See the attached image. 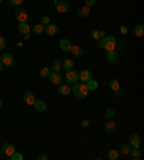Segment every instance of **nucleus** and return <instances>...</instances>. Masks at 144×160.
<instances>
[{
    "instance_id": "nucleus-1",
    "label": "nucleus",
    "mask_w": 144,
    "mask_h": 160,
    "mask_svg": "<svg viewBox=\"0 0 144 160\" xmlns=\"http://www.w3.org/2000/svg\"><path fill=\"white\" fill-rule=\"evenodd\" d=\"M71 94H74L77 98H81V100H84V98L88 97L89 94V89L87 88V84L85 82H75L74 87L71 88Z\"/></svg>"
},
{
    "instance_id": "nucleus-2",
    "label": "nucleus",
    "mask_w": 144,
    "mask_h": 160,
    "mask_svg": "<svg viewBox=\"0 0 144 160\" xmlns=\"http://www.w3.org/2000/svg\"><path fill=\"white\" fill-rule=\"evenodd\" d=\"M100 48L104 51H115L117 48V39L112 35H108V36H102L100 39Z\"/></svg>"
},
{
    "instance_id": "nucleus-3",
    "label": "nucleus",
    "mask_w": 144,
    "mask_h": 160,
    "mask_svg": "<svg viewBox=\"0 0 144 160\" xmlns=\"http://www.w3.org/2000/svg\"><path fill=\"white\" fill-rule=\"evenodd\" d=\"M53 6L56 8V12L58 13H68L69 12V4L63 0H53Z\"/></svg>"
},
{
    "instance_id": "nucleus-4",
    "label": "nucleus",
    "mask_w": 144,
    "mask_h": 160,
    "mask_svg": "<svg viewBox=\"0 0 144 160\" xmlns=\"http://www.w3.org/2000/svg\"><path fill=\"white\" fill-rule=\"evenodd\" d=\"M65 79H67L68 84H75V82L79 81V72L75 71V69H69V71H67Z\"/></svg>"
},
{
    "instance_id": "nucleus-5",
    "label": "nucleus",
    "mask_w": 144,
    "mask_h": 160,
    "mask_svg": "<svg viewBox=\"0 0 144 160\" xmlns=\"http://www.w3.org/2000/svg\"><path fill=\"white\" fill-rule=\"evenodd\" d=\"M48 78L53 85H59V84H62V81H63V77L59 74V71H51Z\"/></svg>"
},
{
    "instance_id": "nucleus-6",
    "label": "nucleus",
    "mask_w": 144,
    "mask_h": 160,
    "mask_svg": "<svg viewBox=\"0 0 144 160\" xmlns=\"http://www.w3.org/2000/svg\"><path fill=\"white\" fill-rule=\"evenodd\" d=\"M15 18L16 20H17L19 23H22V22H27V19H29V15H27V10L26 9H17V10L15 12Z\"/></svg>"
},
{
    "instance_id": "nucleus-7",
    "label": "nucleus",
    "mask_w": 144,
    "mask_h": 160,
    "mask_svg": "<svg viewBox=\"0 0 144 160\" xmlns=\"http://www.w3.org/2000/svg\"><path fill=\"white\" fill-rule=\"evenodd\" d=\"M0 62L3 63L4 67H12L15 63V56L12 53H3V55H0Z\"/></svg>"
},
{
    "instance_id": "nucleus-8",
    "label": "nucleus",
    "mask_w": 144,
    "mask_h": 160,
    "mask_svg": "<svg viewBox=\"0 0 144 160\" xmlns=\"http://www.w3.org/2000/svg\"><path fill=\"white\" fill-rule=\"evenodd\" d=\"M58 32H59V26L56 23H48L45 26V33L49 36H55V35H58Z\"/></svg>"
},
{
    "instance_id": "nucleus-9",
    "label": "nucleus",
    "mask_w": 144,
    "mask_h": 160,
    "mask_svg": "<svg viewBox=\"0 0 144 160\" xmlns=\"http://www.w3.org/2000/svg\"><path fill=\"white\" fill-rule=\"evenodd\" d=\"M2 152H3V154L4 156H7V157H10L13 153L16 152V149H15V146L12 144V143H4L3 144V147H2Z\"/></svg>"
},
{
    "instance_id": "nucleus-10",
    "label": "nucleus",
    "mask_w": 144,
    "mask_h": 160,
    "mask_svg": "<svg viewBox=\"0 0 144 160\" xmlns=\"http://www.w3.org/2000/svg\"><path fill=\"white\" fill-rule=\"evenodd\" d=\"M140 142H141V138L137 133H133L128 138V144L131 146V147H140Z\"/></svg>"
},
{
    "instance_id": "nucleus-11",
    "label": "nucleus",
    "mask_w": 144,
    "mask_h": 160,
    "mask_svg": "<svg viewBox=\"0 0 144 160\" xmlns=\"http://www.w3.org/2000/svg\"><path fill=\"white\" fill-rule=\"evenodd\" d=\"M69 52H72V55H74L75 58H79V56H82L85 53V51L82 46H79V45H72Z\"/></svg>"
},
{
    "instance_id": "nucleus-12",
    "label": "nucleus",
    "mask_w": 144,
    "mask_h": 160,
    "mask_svg": "<svg viewBox=\"0 0 144 160\" xmlns=\"http://www.w3.org/2000/svg\"><path fill=\"white\" fill-rule=\"evenodd\" d=\"M58 92H59L61 95H69L71 94V84H68V82L59 84V85H58Z\"/></svg>"
},
{
    "instance_id": "nucleus-13",
    "label": "nucleus",
    "mask_w": 144,
    "mask_h": 160,
    "mask_svg": "<svg viewBox=\"0 0 144 160\" xmlns=\"http://www.w3.org/2000/svg\"><path fill=\"white\" fill-rule=\"evenodd\" d=\"M23 101H25L27 105H33L35 101H36V98H35V94L32 92V91H27V92H25V95H23Z\"/></svg>"
},
{
    "instance_id": "nucleus-14",
    "label": "nucleus",
    "mask_w": 144,
    "mask_h": 160,
    "mask_svg": "<svg viewBox=\"0 0 144 160\" xmlns=\"http://www.w3.org/2000/svg\"><path fill=\"white\" fill-rule=\"evenodd\" d=\"M89 79H92V74H91V71H89V69H82V71L79 72V81L87 82V81H89Z\"/></svg>"
},
{
    "instance_id": "nucleus-15",
    "label": "nucleus",
    "mask_w": 144,
    "mask_h": 160,
    "mask_svg": "<svg viewBox=\"0 0 144 160\" xmlns=\"http://www.w3.org/2000/svg\"><path fill=\"white\" fill-rule=\"evenodd\" d=\"M33 107H35V110H36V111L43 112V111H46L48 105H46V102H45V101H42V100H36V101H35V104H33Z\"/></svg>"
},
{
    "instance_id": "nucleus-16",
    "label": "nucleus",
    "mask_w": 144,
    "mask_h": 160,
    "mask_svg": "<svg viewBox=\"0 0 144 160\" xmlns=\"http://www.w3.org/2000/svg\"><path fill=\"white\" fill-rule=\"evenodd\" d=\"M17 30L20 32L22 35H27L30 32V25L27 22H22L17 25Z\"/></svg>"
},
{
    "instance_id": "nucleus-17",
    "label": "nucleus",
    "mask_w": 144,
    "mask_h": 160,
    "mask_svg": "<svg viewBox=\"0 0 144 160\" xmlns=\"http://www.w3.org/2000/svg\"><path fill=\"white\" fill-rule=\"evenodd\" d=\"M71 46H72V42H71L69 39H62V41L59 42V48L62 49L63 52H69Z\"/></svg>"
},
{
    "instance_id": "nucleus-18",
    "label": "nucleus",
    "mask_w": 144,
    "mask_h": 160,
    "mask_svg": "<svg viewBox=\"0 0 144 160\" xmlns=\"http://www.w3.org/2000/svg\"><path fill=\"white\" fill-rule=\"evenodd\" d=\"M118 53L115 52V51H108L107 52V61L111 63H115V62H118Z\"/></svg>"
},
{
    "instance_id": "nucleus-19",
    "label": "nucleus",
    "mask_w": 144,
    "mask_h": 160,
    "mask_svg": "<svg viewBox=\"0 0 144 160\" xmlns=\"http://www.w3.org/2000/svg\"><path fill=\"white\" fill-rule=\"evenodd\" d=\"M61 62H62V68H63V69H67V71L74 69V61L69 59V58H65V59L61 61Z\"/></svg>"
},
{
    "instance_id": "nucleus-20",
    "label": "nucleus",
    "mask_w": 144,
    "mask_h": 160,
    "mask_svg": "<svg viewBox=\"0 0 144 160\" xmlns=\"http://www.w3.org/2000/svg\"><path fill=\"white\" fill-rule=\"evenodd\" d=\"M32 30H33V35H43L45 33V25L36 23V25L32 28Z\"/></svg>"
},
{
    "instance_id": "nucleus-21",
    "label": "nucleus",
    "mask_w": 144,
    "mask_h": 160,
    "mask_svg": "<svg viewBox=\"0 0 144 160\" xmlns=\"http://www.w3.org/2000/svg\"><path fill=\"white\" fill-rule=\"evenodd\" d=\"M133 33L136 35L137 38H141L144 35V26L141 25V23H138V25H136L134 26V29H133Z\"/></svg>"
},
{
    "instance_id": "nucleus-22",
    "label": "nucleus",
    "mask_w": 144,
    "mask_h": 160,
    "mask_svg": "<svg viewBox=\"0 0 144 160\" xmlns=\"http://www.w3.org/2000/svg\"><path fill=\"white\" fill-rule=\"evenodd\" d=\"M77 15L79 16V18H87V16H89V8L88 6H82V8L78 9Z\"/></svg>"
},
{
    "instance_id": "nucleus-23",
    "label": "nucleus",
    "mask_w": 144,
    "mask_h": 160,
    "mask_svg": "<svg viewBox=\"0 0 144 160\" xmlns=\"http://www.w3.org/2000/svg\"><path fill=\"white\" fill-rule=\"evenodd\" d=\"M108 159L110 160H118L120 159V150H117V149L110 150V153H108Z\"/></svg>"
},
{
    "instance_id": "nucleus-24",
    "label": "nucleus",
    "mask_w": 144,
    "mask_h": 160,
    "mask_svg": "<svg viewBox=\"0 0 144 160\" xmlns=\"http://www.w3.org/2000/svg\"><path fill=\"white\" fill-rule=\"evenodd\" d=\"M85 84H87V88H88L89 91H95V89L98 88V82L94 81V79H89V81H87Z\"/></svg>"
},
{
    "instance_id": "nucleus-25",
    "label": "nucleus",
    "mask_w": 144,
    "mask_h": 160,
    "mask_svg": "<svg viewBox=\"0 0 144 160\" xmlns=\"http://www.w3.org/2000/svg\"><path fill=\"white\" fill-rule=\"evenodd\" d=\"M51 68H48V67H43L41 69V71H39V77H41V78H48L49 77V74H51Z\"/></svg>"
},
{
    "instance_id": "nucleus-26",
    "label": "nucleus",
    "mask_w": 144,
    "mask_h": 160,
    "mask_svg": "<svg viewBox=\"0 0 144 160\" xmlns=\"http://www.w3.org/2000/svg\"><path fill=\"white\" fill-rule=\"evenodd\" d=\"M104 35L105 33H104L102 30H92V32H91V36H92V39H95V41H100Z\"/></svg>"
},
{
    "instance_id": "nucleus-27",
    "label": "nucleus",
    "mask_w": 144,
    "mask_h": 160,
    "mask_svg": "<svg viewBox=\"0 0 144 160\" xmlns=\"http://www.w3.org/2000/svg\"><path fill=\"white\" fill-rule=\"evenodd\" d=\"M130 154H131V156H133L136 160H138V159H140V147H131Z\"/></svg>"
},
{
    "instance_id": "nucleus-28",
    "label": "nucleus",
    "mask_w": 144,
    "mask_h": 160,
    "mask_svg": "<svg viewBox=\"0 0 144 160\" xmlns=\"http://www.w3.org/2000/svg\"><path fill=\"white\" fill-rule=\"evenodd\" d=\"M61 68H62V62H61L59 59H55V61H53V63H52V67H51L52 71H59Z\"/></svg>"
},
{
    "instance_id": "nucleus-29",
    "label": "nucleus",
    "mask_w": 144,
    "mask_h": 160,
    "mask_svg": "<svg viewBox=\"0 0 144 160\" xmlns=\"http://www.w3.org/2000/svg\"><path fill=\"white\" fill-rule=\"evenodd\" d=\"M108 85H110V88L112 89V91H115V89L120 88V81H118V79H111Z\"/></svg>"
},
{
    "instance_id": "nucleus-30",
    "label": "nucleus",
    "mask_w": 144,
    "mask_h": 160,
    "mask_svg": "<svg viewBox=\"0 0 144 160\" xmlns=\"http://www.w3.org/2000/svg\"><path fill=\"white\" fill-rule=\"evenodd\" d=\"M114 130H115L114 121H108V123L105 124V131H107V133H111V131H114Z\"/></svg>"
},
{
    "instance_id": "nucleus-31",
    "label": "nucleus",
    "mask_w": 144,
    "mask_h": 160,
    "mask_svg": "<svg viewBox=\"0 0 144 160\" xmlns=\"http://www.w3.org/2000/svg\"><path fill=\"white\" fill-rule=\"evenodd\" d=\"M130 150H131V146L130 144H122L121 149H120V152L124 153V154H130Z\"/></svg>"
},
{
    "instance_id": "nucleus-32",
    "label": "nucleus",
    "mask_w": 144,
    "mask_h": 160,
    "mask_svg": "<svg viewBox=\"0 0 144 160\" xmlns=\"http://www.w3.org/2000/svg\"><path fill=\"white\" fill-rule=\"evenodd\" d=\"M114 114H115V112H114V110H112V108H107V110H105V114H104V116L107 117L108 120H111L112 117H114Z\"/></svg>"
},
{
    "instance_id": "nucleus-33",
    "label": "nucleus",
    "mask_w": 144,
    "mask_h": 160,
    "mask_svg": "<svg viewBox=\"0 0 144 160\" xmlns=\"http://www.w3.org/2000/svg\"><path fill=\"white\" fill-rule=\"evenodd\" d=\"M41 23L42 25H45V26H46V25H48V23H51V18H49L48 15H43L41 18Z\"/></svg>"
},
{
    "instance_id": "nucleus-34",
    "label": "nucleus",
    "mask_w": 144,
    "mask_h": 160,
    "mask_svg": "<svg viewBox=\"0 0 144 160\" xmlns=\"http://www.w3.org/2000/svg\"><path fill=\"white\" fill-rule=\"evenodd\" d=\"M10 159H12V160H22V159H23V156H22V153L15 152V153H13V154L10 156Z\"/></svg>"
},
{
    "instance_id": "nucleus-35",
    "label": "nucleus",
    "mask_w": 144,
    "mask_h": 160,
    "mask_svg": "<svg viewBox=\"0 0 144 160\" xmlns=\"http://www.w3.org/2000/svg\"><path fill=\"white\" fill-rule=\"evenodd\" d=\"M4 48H6V38L0 36V51H2V49H4Z\"/></svg>"
},
{
    "instance_id": "nucleus-36",
    "label": "nucleus",
    "mask_w": 144,
    "mask_h": 160,
    "mask_svg": "<svg viewBox=\"0 0 144 160\" xmlns=\"http://www.w3.org/2000/svg\"><path fill=\"white\" fill-rule=\"evenodd\" d=\"M95 4H97V0H85V6H88V8L95 6Z\"/></svg>"
},
{
    "instance_id": "nucleus-37",
    "label": "nucleus",
    "mask_w": 144,
    "mask_h": 160,
    "mask_svg": "<svg viewBox=\"0 0 144 160\" xmlns=\"http://www.w3.org/2000/svg\"><path fill=\"white\" fill-rule=\"evenodd\" d=\"M9 2H10L13 6H20V4H22L25 0H9Z\"/></svg>"
},
{
    "instance_id": "nucleus-38",
    "label": "nucleus",
    "mask_w": 144,
    "mask_h": 160,
    "mask_svg": "<svg viewBox=\"0 0 144 160\" xmlns=\"http://www.w3.org/2000/svg\"><path fill=\"white\" fill-rule=\"evenodd\" d=\"M114 92H115V97H121L122 94H124V91H122L121 88H118V89H115Z\"/></svg>"
},
{
    "instance_id": "nucleus-39",
    "label": "nucleus",
    "mask_w": 144,
    "mask_h": 160,
    "mask_svg": "<svg viewBox=\"0 0 144 160\" xmlns=\"http://www.w3.org/2000/svg\"><path fill=\"white\" fill-rule=\"evenodd\" d=\"M120 32H121V33H124V35H126L127 32H128V29H127L126 26H121V28H120Z\"/></svg>"
},
{
    "instance_id": "nucleus-40",
    "label": "nucleus",
    "mask_w": 144,
    "mask_h": 160,
    "mask_svg": "<svg viewBox=\"0 0 144 160\" xmlns=\"http://www.w3.org/2000/svg\"><path fill=\"white\" fill-rule=\"evenodd\" d=\"M39 160H48V156H46V154H41V156H39Z\"/></svg>"
},
{
    "instance_id": "nucleus-41",
    "label": "nucleus",
    "mask_w": 144,
    "mask_h": 160,
    "mask_svg": "<svg viewBox=\"0 0 144 160\" xmlns=\"http://www.w3.org/2000/svg\"><path fill=\"white\" fill-rule=\"evenodd\" d=\"M88 124H89L88 120H85V121H82V126H88Z\"/></svg>"
},
{
    "instance_id": "nucleus-42",
    "label": "nucleus",
    "mask_w": 144,
    "mask_h": 160,
    "mask_svg": "<svg viewBox=\"0 0 144 160\" xmlns=\"http://www.w3.org/2000/svg\"><path fill=\"white\" fill-rule=\"evenodd\" d=\"M3 68H4V65H3V63H2V62H0V72L3 71Z\"/></svg>"
},
{
    "instance_id": "nucleus-43",
    "label": "nucleus",
    "mask_w": 144,
    "mask_h": 160,
    "mask_svg": "<svg viewBox=\"0 0 144 160\" xmlns=\"http://www.w3.org/2000/svg\"><path fill=\"white\" fill-rule=\"evenodd\" d=\"M3 107V101H2V98H0V108Z\"/></svg>"
},
{
    "instance_id": "nucleus-44",
    "label": "nucleus",
    "mask_w": 144,
    "mask_h": 160,
    "mask_svg": "<svg viewBox=\"0 0 144 160\" xmlns=\"http://www.w3.org/2000/svg\"><path fill=\"white\" fill-rule=\"evenodd\" d=\"M0 3H3V0H0Z\"/></svg>"
},
{
    "instance_id": "nucleus-45",
    "label": "nucleus",
    "mask_w": 144,
    "mask_h": 160,
    "mask_svg": "<svg viewBox=\"0 0 144 160\" xmlns=\"http://www.w3.org/2000/svg\"><path fill=\"white\" fill-rule=\"evenodd\" d=\"M29 2H32V0H29Z\"/></svg>"
}]
</instances>
